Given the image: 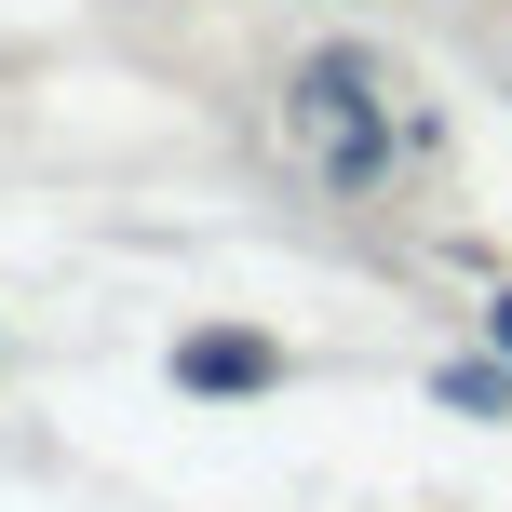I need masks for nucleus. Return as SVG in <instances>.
<instances>
[{"label": "nucleus", "instance_id": "1", "mask_svg": "<svg viewBox=\"0 0 512 512\" xmlns=\"http://www.w3.org/2000/svg\"><path fill=\"white\" fill-rule=\"evenodd\" d=\"M297 135H324L337 189H378V176H391V122H378V95H364L351 54H324V68L297 81Z\"/></svg>", "mask_w": 512, "mask_h": 512}, {"label": "nucleus", "instance_id": "3", "mask_svg": "<svg viewBox=\"0 0 512 512\" xmlns=\"http://www.w3.org/2000/svg\"><path fill=\"white\" fill-rule=\"evenodd\" d=\"M445 405H472V418H512V378H499V364H445Z\"/></svg>", "mask_w": 512, "mask_h": 512}, {"label": "nucleus", "instance_id": "4", "mask_svg": "<svg viewBox=\"0 0 512 512\" xmlns=\"http://www.w3.org/2000/svg\"><path fill=\"white\" fill-rule=\"evenodd\" d=\"M486 337H499V351H512V283H499V297H486Z\"/></svg>", "mask_w": 512, "mask_h": 512}, {"label": "nucleus", "instance_id": "2", "mask_svg": "<svg viewBox=\"0 0 512 512\" xmlns=\"http://www.w3.org/2000/svg\"><path fill=\"white\" fill-rule=\"evenodd\" d=\"M176 378L189 391H270L283 351H270V337H176Z\"/></svg>", "mask_w": 512, "mask_h": 512}]
</instances>
